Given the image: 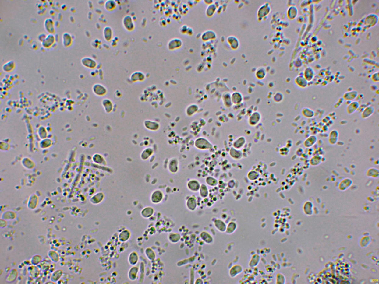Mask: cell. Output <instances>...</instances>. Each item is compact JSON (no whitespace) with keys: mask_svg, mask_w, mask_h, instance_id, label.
Wrapping results in <instances>:
<instances>
[{"mask_svg":"<svg viewBox=\"0 0 379 284\" xmlns=\"http://www.w3.org/2000/svg\"><path fill=\"white\" fill-rule=\"evenodd\" d=\"M81 63L84 67L91 69L95 68L97 65V62L94 59L87 57L82 58Z\"/></svg>","mask_w":379,"mask_h":284,"instance_id":"6da1fadb","label":"cell"},{"mask_svg":"<svg viewBox=\"0 0 379 284\" xmlns=\"http://www.w3.org/2000/svg\"><path fill=\"white\" fill-rule=\"evenodd\" d=\"M123 23L124 27L127 30L132 31L134 28V24L132 17L127 15L124 17L123 20Z\"/></svg>","mask_w":379,"mask_h":284,"instance_id":"7a4b0ae2","label":"cell"},{"mask_svg":"<svg viewBox=\"0 0 379 284\" xmlns=\"http://www.w3.org/2000/svg\"><path fill=\"white\" fill-rule=\"evenodd\" d=\"M93 91L96 95L102 96L105 95L107 92L106 87L100 84H96L93 86Z\"/></svg>","mask_w":379,"mask_h":284,"instance_id":"3957f363","label":"cell"},{"mask_svg":"<svg viewBox=\"0 0 379 284\" xmlns=\"http://www.w3.org/2000/svg\"><path fill=\"white\" fill-rule=\"evenodd\" d=\"M55 37L53 34H49L46 36L43 42H41L43 47L45 48L51 47L55 42Z\"/></svg>","mask_w":379,"mask_h":284,"instance_id":"277c9868","label":"cell"},{"mask_svg":"<svg viewBox=\"0 0 379 284\" xmlns=\"http://www.w3.org/2000/svg\"><path fill=\"white\" fill-rule=\"evenodd\" d=\"M44 26L46 31L53 34L55 32L54 22L51 18L46 19L44 22Z\"/></svg>","mask_w":379,"mask_h":284,"instance_id":"5b68a950","label":"cell"},{"mask_svg":"<svg viewBox=\"0 0 379 284\" xmlns=\"http://www.w3.org/2000/svg\"><path fill=\"white\" fill-rule=\"evenodd\" d=\"M338 132L336 130H332L329 134L328 142L332 145H335L338 141Z\"/></svg>","mask_w":379,"mask_h":284,"instance_id":"8992f818","label":"cell"},{"mask_svg":"<svg viewBox=\"0 0 379 284\" xmlns=\"http://www.w3.org/2000/svg\"><path fill=\"white\" fill-rule=\"evenodd\" d=\"M227 41L232 49L236 50L239 48L240 44L236 37L233 36H230L227 38Z\"/></svg>","mask_w":379,"mask_h":284,"instance_id":"52a82bcc","label":"cell"},{"mask_svg":"<svg viewBox=\"0 0 379 284\" xmlns=\"http://www.w3.org/2000/svg\"><path fill=\"white\" fill-rule=\"evenodd\" d=\"M360 104L357 101H354L348 105L347 107V112L349 114H352L355 112L359 108Z\"/></svg>","mask_w":379,"mask_h":284,"instance_id":"ba28073f","label":"cell"},{"mask_svg":"<svg viewBox=\"0 0 379 284\" xmlns=\"http://www.w3.org/2000/svg\"><path fill=\"white\" fill-rule=\"evenodd\" d=\"M295 82L298 86L303 88H304L307 86L308 82L303 75H299L296 77Z\"/></svg>","mask_w":379,"mask_h":284,"instance_id":"9c48e42d","label":"cell"},{"mask_svg":"<svg viewBox=\"0 0 379 284\" xmlns=\"http://www.w3.org/2000/svg\"><path fill=\"white\" fill-rule=\"evenodd\" d=\"M73 41L72 36L68 33H64L62 35V42L63 45L67 47L71 45Z\"/></svg>","mask_w":379,"mask_h":284,"instance_id":"30bf717a","label":"cell"},{"mask_svg":"<svg viewBox=\"0 0 379 284\" xmlns=\"http://www.w3.org/2000/svg\"><path fill=\"white\" fill-rule=\"evenodd\" d=\"M375 108L373 106H369L365 108L361 113L363 118L367 119L371 117L374 112Z\"/></svg>","mask_w":379,"mask_h":284,"instance_id":"8fae6325","label":"cell"},{"mask_svg":"<svg viewBox=\"0 0 379 284\" xmlns=\"http://www.w3.org/2000/svg\"><path fill=\"white\" fill-rule=\"evenodd\" d=\"M358 96V93L355 90L346 92L343 96V99L348 101L354 100Z\"/></svg>","mask_w":379,"mask_h":284,"instance_id":"7c38bea8","label":"cell"},{"mask_svg":"<svg viewBox=\"0 0 379 284\" xmlns=\"http://www.w3.org/2000/svg\"><path fill=\"white\" fill-rule=\"evenodd\" d=\"M145 79V76L142 72H134L130 76V80L133 82L142 81Z\"/></svg>","mask_w":379,"mask_h":284,"instance_id":"4fadbf2b","label":"cell"},{"mask_svg":"<svg viewBox=\"0 0 379 284\" xmlns=\"http://www.w3.org/2000/svg\"><path fill=\"white\" fill-rule=\"evenodd\" d=\"M182 44V41L179 39H175L172 40L168 43V47L171 50L177 49L181 47Z\"/></svg>","mask_w":379,"mask_h":284,"instance_id":"5bb4252c","label":"cell"},{"mask_svg":"<svg viewBox=\"0 0 379 284\" xmlns=\"http://www.w3.org/2000/svg\"><path fill=\"white\" fill-rule=\"evenodd\" d=\"M317 141V138L316 135H312L310 136L304 142L305 147L307 148L312 147L315 145Z\"/></svg>","mask_w":379,"mask_h":284,"instance_id":"9a60e30c","label":"cell"},{"mask_svg":"<svg viewBox=\"0 0 379 284\" xmlns=\"http://www.w3.org/2000/svg\"><path fill=\"white\" fill-rule=\"evenodd\" d=\"M270 11V8L268 5L265 4L260 8L258 12V16L260 18H263L268 14Z\"/></svg>","mask_w":379,"mask_h":284,"instance_id":"2e32d148","label":"cell"},{"mask_svg":"<svg viewBox=\"0 0 379 284\" xmlns=\"http://www.w3.org/2000/svg\"><path fill=\"white\" fill-rule=\"evenodd\" d=\"M352 183V180L350 179L346 178L342 180L340 184L339 188L340 190L343 191L346 190L350 187Z\"/></svg>","mask_w":379,"mask_h":284,"instance_id":"e0dca14e","label":"cell"},{"mask_svg":"<svg viewBox=\"0 0 379 284\" xmlns=\"http://www.w3.org/2000/svg\"><path fill=\"white\" fill-rule=\"evenodd\" d=\"M260 119L261 116L260 113L258 112H255L250 118L249 123L252 125H256L260 121Z\"/></svg>","mask_w":379,"mask_h":284,"instance_id":"ac0fdd59","label":"cell"},{"mask_svg":"<svg viewBox=\"0 0 379 284\" xmlns=\"http://www.w3.org/2000/svg\"><path fill=\"white\" fill-rule=\"evenodd\" d=\"M102 105L103 107L104 108L105 111L107 113H110L112 110L113 103L109 100L108 99L103 100L102 101Z\"/></svg>","mask_w":379,"mask_h":284,"instance_id":"d6986e66","label":"cell"},{"mask_svg":"<svg viewBox=\"0 0 379 284\" xmlns=\"http://www.w3.org/2000/svg\"><path fill=\"white\" fill-rule=\"evenodd\" d=\"M298 14V10L295 6H290L288 10L287 15L288 17L290 19H295Z\"/></svg>","mask_w":379,"mask_h":284,"instance_id":"ffe728a7","label":"cell"},{"mask_svg":"<svg viewBox=\"0 0 379 284\" xmlns=\"http://www.w3.org/2000/svg\"><path fill=\"white\" fill-rule=\"evenodd\" d=\"M314 76V72L313 69L311 68H306L305 70L304 77L308 82L311 81Z\"/></svg>","mask_w":379,"mask_h":284,"instance_id":"44dd1931","label":"cell"},{"mask_svg":"<svg viewBox=\"0 0 379 284\" xmlns=\"http://www.w3.org/2000/svg\"><path fill=\"white\" fill-rule=\"evenodd\" d=\"M103 36L107 41L111 40L113 36V31L111 27L106 26L104 27L103 30Z\"/></svg>","mask_w":379,"mask_h":284,"instance_id":"7402d4cb","label":"cell"},{"mask_svg":"<svg viewBox=\"0 0 379 284\" xmlns=\"http://www.w3.org/2000/svg\"><path fill=\"white\" fill-rule=\"evenodd\" d=\"M302 114L303 116L306 118H312L314 116V111L310 108L305 107L302 110Z\"/></svg>","mask_w":379,"mask_h":284,"instance_id":"603a6c76","label":"cell"},{"mask_svg":"<svg viewBox=\"0 0 379 284\" xmlns=\"http://www.w3.org/2000/svg\"><path fill=\"white\" fill-rule=\"evenodd\" d=\"M367 176L372 178H378L379 177V170L376 168H371L368 170Z\"/></svg>","mask_w":379,"mask_h":284,"instance_id":"cb8c5ba5","label":"cell"},{"mask_svg":"<svg viewBox=\"0 0 379 284\" xmlns=\"http://www.w3.org/2000/svg\"><path fill=\"white\" fill-rule=\"evenodd\" d=\"M232 102L235 104H239L242 102L243 97L242 94L238 92L234 93L232 97Z\"/></svg>","mask_w":379,"mask_h":284,"instance_id":"d4e9b609","label":"cell"},{"mask_svg":"<svg viewBox=\"0 0 379 284\" xmlns=\"http://www.w3.org/2000/svg\"><path fill=\"white\" fill-rule=\"evenodd\" d=\"M322 157L319 156H313L310 160V163L313 166H318L321 163L322 160Z\"/></svg>","mask_w":379,"mask_h":284,"instance_id":"484cf974","label":"cell"},{"mask_svg":"<svg viewBox=\"0 0 379 284\" xmlns=\"http://www.w3.org/2000/svg\"><path fill=\"white\" fill-rule=\"evenodd\" d=\"M15 67L14 62L13 61H10L8 62L7 63H5L3 65L2 68L3 69L5 72H10Z\"/></svg>","mask_w":379,"mask_h":284,"instance_id":"4316f807","label":"cell"},{"mask_svg":"<svg viewBox=\"0 0 379 284\" xmlns=\"http://www.w3.org/2000/svg\"><path fill=\"white\" fill-rule=\"evenodd\" d=\"M266 74V71L264 68H260L256 72V76L258 79H262L264 78Z\"/></svg>","mask_w":379,"mask_h":284,"instance_id":"83f0119b","label":"cell"},{"mask_svg":"<svg viewBox=\"0 0 379 284\" xmlns=\"http://www.w3.org/2000/svg\"><path fill=\"white\" fill-rule=\"evenodd\" d=\"M116 6V3L114 1H107L105 3V8L108 11L113 9Z\"/></svg>","mask_w":379,"mask_h":284,"instance_id":"f1b7e54d","label":"cell"},{"mask_svg":"<svg viewBox=\"0 0 379 284\" xmlns=\"http://www.w3.org/2000/svg\"><path fill=\"white\" fill-rule=\"evenodd\" d=\"M372 80L374 82H378L379 80L378 72L374 74L372 76Z\"/></svg>","mask_w":379,"mask_h":284,"instance_id":"f546056e","label":"cell"},{"mask_svg":"<svg viewBox=\"0 0 379 284\" xmlns=\"http://www.w3.org/2000/svg\"><path fill=\"white\" fill-rule=\"evenodd\" d=\"M47 35L45 34L42 33L40 34L38 36V39L41 42H42L45 39Z\"/></svg>","mask_w":379,"mask_h":284,"instance_id":"4dcf8cb0","label":"cell"}]
</instances>
